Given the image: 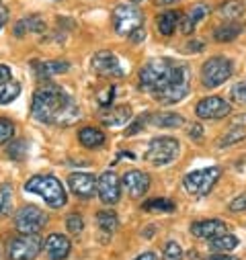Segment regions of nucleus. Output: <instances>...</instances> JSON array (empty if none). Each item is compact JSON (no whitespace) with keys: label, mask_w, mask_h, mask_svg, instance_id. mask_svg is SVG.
<instances>
[{"label":"nucleus","mask_w":246,"mask_h":260,"mask_svg":"<svg viewBox=\"0 0 246 260\" xmlns=\"http://www.w3.org/2000/svg\"><path fill=\"white\" fill-rule=\"evenodd\" d=\"M33 119L47 125H72L80 119V109L72 96L55 84H45L35 90L31 103Z\"/></svg>","instance_id":"f257e3e1"},{"label":"nucleus","mask_w":246,"mask_h":260,"mask_svg":"<svg viewBox=\"0 0 246 260\" xmlns=\"http://www.w3.org/2000/svg\"><path fill=\"white\" fill-rule=\"evenodd\" d=\"M191 88V70L187 63L174 61V66L166 78V82L152 94L162 105H176L189 94Z\"/></svg>","instance_id":"f03ea898"},{"label":"nucleus","mask_w":246,"mask_h":260,"mask_svg":"<svg viewBox=\"0 0 246 260\" xmlns=\"http://www.w3.org/2000/svg\"><path fill=\"white\" fill-rule=\"evenodd\" d=\"M25 190L27 192H33V194H39V197L51 207V209H59L66 205V190H64V184H62L55 176H49V174H39V176H33L25 182Z\"/></svg>","instance_id":"7ed1b4c3"},{"label":"nucleus","mask_w":246,"mask_h":260,"mask_svg":"<svg viewBox=\"0 0 246 260\" xmlns=\"http://www.w3.org/2000/svg\"><path fill=\"white\" fill-rule=\"evenodd\" d=\"M172 66H174V61L168 59V57L150 59L146 66L140 70V82H138V86H140L144 92L154 94V92L166 82V78H168Z\"/></svg>","instance_id":"20e7f679"},{"label":"nucleus","mask_w":246,"mask_h":260,"mask_svg":"<svg viewBox=\"0 0 246 260\" xmlns=\"http://www.w3.org/2000/svg\"><path fill=\"white\" fill-rule=\"evenodd\" d=\"M220 176H222V170L218 166L201 168V170L189 172L187 176H184L182 186L189 194H193V197H205V194H209V190L218 184Z\"/></svg>","instance_id":"39448f33"},{"label":"nucleus","mask_w":246,"mask_h":260,"mask_svg":"<svg viewBox=\"0 0 246 260\" xmlns=\"http://www.w3.org/2000/svg\"><path fill=\"white\" fill-rule=\"evenodd\" d=\"M178 150H180V144L176 138H170V136L154 138L146 150V162H150L152 166H166L176 160Z\"/></svg>","instance_id":"423d86ee"},{"label":"nucleus","mask_w":246,"mask_h":260,"mask_svg":"<svg viewBox=\"0 0 246 260\" xmlns=\"http://www.w3.org/2000/svg\"><path fill=\"white\" fill-rule=\"evenodd\" d=\"M113 27L117 35L132 37V33L144 27V13L136 5H119L113 11Z\"/></svg>","instance_id":"0eeeda50"},{"label":"nucleus","mask_w":246,"mask_h":260,"mask_svg":"<svg viewBox=\"0 0 246 260\" xmlns=\"http://www.w3.org/2000/svg\"><path fill=\"white\" fill-rule=\"evenodd\" d=\"M232 61L224 55H213L209 57L203 68H201V82L205 88H218L232 76Z\"/></svg>","instance_id":"6e6552de"},{"label":"nucleus","mask_w":246,"mask_h":260,"mask_svg":"<svg viewBox=\"0 0 246 260\" xmlns=\"http://www.w3.org/2000/svg\"><path fill=\"white\" fill-rule=\"evenodd\" d=\"M41 246H43V240L37 234L13 238L7 246V258L9 260H35L41 252Z\"/></svg>","instance_id":"1a4fd4ad"},{"label":"nucleus","mask_w":246,"mask_h":260,"mask_svg":"<svg viewBox=\"0 0 246 260\" xmlns=\"http://www.w3.org/2000/svg\"><path fill=\"white\" fill-rule=\"evenodd\" d=\"M47 223V215L35 207V205H25L17 211L15 215V228L21 236H33L39 234V230Z\"/></svg>","instance_id":"9d476101"},{"label":"nucleus","mask_w":246,"mask_h":260,"mask_svg":"<svg viewBox=\"0 0 246 260\" xmlns=\"http://www.w3.org/2000/svg\"><path fill=\"white\" fill-rule=\"evenodd\" d=\"M90 68L101 74V76H107V78H123L126 76V72H123L121 63H119V57L109 51V49H101L93 55L90 59Z\"/></svg>","instance_id":"9b49d317"},{"label":"nucleus","mask_w":246,"mask_h":260,"mask_svg":"<svg viewBox=\"0 0 246 260\" xmlns=\"http://www.w3.org/2000/svg\"><path fill=\"white\" fill-rule=\"evenodd\" d=\"M97 192L105 205H115L121 199V180L115 172H103L97 178Z\"/></svg>","instance_id":"f8f14e48"},{"label":"nucleus","mask_w":246,"mask_h":260,"mask_svg":"<svg viewBox=\"0 0 246 260\" xmlns=\"http://www.w3.org/2000/svg\"><path fill=\"white\" fill-rule=\"evenodd\" d=\"M195 113L201 119H222V117H228L232 113V107L222 96H205L197 103Z\"/></svg>","instance_id":"ddd939ff"},{"label":"nucleus","mask_w":246,"mask_h":260,"mask_svg":"<svg viewBox=\"0 0 246 260\" xmlns=\"http://www.w3.org/2000/svg\"><path fill=\"white\" fill-rule=\"evenodd\" d=\"M68 186L70 190L80 199H90L97 192V178L88 172H74L68 176Z\"/></svg>","instance_id":"4468645a"},{"label":"nucleus","mask_w":246,"mask_h":260,"mask_svg":"<svg viewBox=\"0 0 246 260\" xmlns=\"http://www.w3.org/2000/svg\"><path fill=\"white\" fill-rule=\"evenodd\" d=\"M123 188H126V192L130 194V197L138 199V197H142V194L148 192L150 176L142 170H128L126 174H123Z\"/></svg>","instance_id":"2eb2a0df"},{"label":"nucleus","mask_w":246,"mask_h":260,"mask_svg":"<svg viewBox=\"0 0 246 260\" xmlns=\"http://www.w3.org/2000/svg\"><path fill=\"white\" fill-rule=\"evenodd\" d=\"M43 248L49 260H64L72 250V242L64 234H51L43 240Z\"/></svg>","instance_id":"dca6fc26"},{"label":"nucleus","mask_w":246,"mask_h":260,"mask_svg":"<svg viewBox=\"0 0 246 260\" xmlns=\"http://www.w3.org/2000/svg\"><path fill=\"white\" fill-rule=\"evenodd\" d=\"M226 223L222 219H201V221H193L191 223V234L195 238H218L226 234Z\"/></svg>","instance_id":"f3484780"},{"label":"nucleus","mask_w":246,"mask_h":260,"mask_svg":"<svg viewBox=\"0 0 246 260\" xmlns=\"http://www.w3.org/2000/svg\"><path fill=\"white\" fill-rule=\"evenodd\" d=\"M33 70L41 80H47L57 74H66L70 70V63L66 59H49V61H35Z\"/></svg>","instance_id":"a211bd4d"},{"label":"nucleus","mask_w":246,"mask_h":260,"mask_svg":"<svg viewBox=\"0 0 246 260\" xmlns=\"http://www.w3.org/2000/svg\"><path fill=\"white\" fill-rule=\"evenodd\" d=\"M209 13H211V9H209L207 5H195L187 15L182 17V21H180V31H182L184 35H191L193 29H195V25H197L199 21H203Z\"/></svg>","instance_id":"6ab92c4d"},{"label":"nucleus","mask_w":246,"mask_h":260,"mask_svg":"<svg viewBox=\"0 0 246 260\" xmlns=\"http://www.w3.org/2000/svg\"><path fill=\"white\" fill-rule=\"evenodd\" d=\"M220 17L228 23H236L238 19H242L246 15V5L242 3V0H226V3L220 5L218 9Z\"/></svg>","instance_id":"aec40b11"},{"label":"nucleus","mask_w":246,"mask_h":260,"mask_svg":"<svg viewBox=\"0 0 246 260\" xmlns=\"http://www.w3.org/2000/svg\"><path fill=\"white\" fill-rule=\"evenodd\" d=\"M43 31H45V21L37 15H29V17L21 19L15 25V35L17 37H23L27 33H43Z\"/></svg>","instance_id":"412c9836"},{"label":"nucleus","mask_w":246,"mask_h":260,"mask_svg":"<svg viewBox=\"0 0 246 260\" xmlns=\"http://www.w3.org/2000/svg\"><path fill=\"white\" fill-rule=\"evenodd\" d=\"M132 119V109L126 105V107H115L111 111H107L103 115V125L107 127H121V125H126L128 121Z\"/></svg>","instance_id":"4be33fe9"},{"label":"nucleus","mask_w":246,"mask_h":260,"mask_svg":"<svg viewBox=\"0 0 246 260\" xmlns=\"http://www.w3.org/2000/svg\"><path fill=\"white\" fill-rule=\"evenodd\" d=\"M78 140L84 148H90V150H97L105 144V134L97 127H82L78 132Z\"/></svg>","instance_id":"5701e85b"},{"label":"nucleus","mask_w":246,"mask_h":260,"mask_svg":"<svg viewBox=\"0 0 246 260\" xmlns=\"http://www.w3.org/2000/svg\"><path fill=\"white\" fill-rule=\"evenodd\" d=\"M178 21H180V13H176V11H166V13H162V15L158 17V31H160L164 37H168V35H172V31L176 29Z\"/></svg>","instance_id":"b1692460"},{"label":"nucleus","mask_w":246,"mask_h":260,"mask_svg":"<svg viewBox=\"0 0 246 260\" xmlns=\"http://www.w3.org/2000/svg\"><path fill=\"white\" fill-rule=\"evenodd\" d=\"M21 94V84L17 80H5L0 82V105H9Z\"/></svg>","instance_id":"393cba45"},{"label":"nucleus","mask_w":246,"mask_h":260,"mask_svg":"<svg viewBox=\"0 0 246 260\" xmlns=\"http://www.w3.org/2000/svg\"><path fill=\"white\" fill-rule=\"evenodd\" d=\"M240 33H242V27H240L238 23H226V25H222V27H216L213 37H216V41L226 43V41L236 39Z\"/></svg>","instance_id":"a878e982"},{"label":"nucleus","mask_w":246,"mask_h":260,"mask_svg":"<svg viewBox=\"0 0 246 260\" xmlns=\"http://www.w3.org/2000/svg\"><path fill=\"white\" fill-rule=\"evenodd\" d=\"M97 225H99L103 232L113 234V232L119 228V217H117L115 211H109V209L99 211V213H97Z\"/></svg>","instance_id":"bb28decb"},{"label":"nucleus","mask_w":246,"mask_h":260,"mask_svg":"<svg viewBox=\"0 0 246 260\" xmlns=\"http://www.w3.org/2000/svg\"><path fill=\"white\" fill-rule=\"evenodd\" d=\"M150 123H154L156 127H178L182 125V117L176 113H158V115H150L148 117Z\"/></svg>","instance_id":"cd10ccee"},{"label":"nucleus","mask_w":246,"mask_h":260,"mask_svg":"<svg viewBox=\"0 0 246 260\" xmlns=\"http://www.w3.org/2000/svg\"><path fill=\"white\" fill-rule=\"evenodd\" d=\"M142 209L148 213H172L176 209V205L170 199H150L142 205Z\"/></svg>","instance_id":"c85d7f7f"},{"label":"nucleus","mask_w":246,"mask_h":260,"mask_svg":"<svg viewBox=\"0 0 246 260\" xmlns=\"http://www.w3.org/2000/svg\"><path fill=\"white\" fill-rule=\"evenodd\" d=\"M238 238L236 236H230V234H224V236H218V238H211V248L216 250V252H220V254H226V252H230V250H234V248H238Z\"/></svg>","instance_id":"c756f323"},{"label":"nucleus","mask_w":246,"mask_h":260,"mask_svg":"<svg viewBox=\"0 0 246 260\" xmlns=\"http://www.w3.org/2000/svg\"><path fill=\"white\" fill-rule=\"evenodd\" d=\"M11 205H13V186L5 182L0 184V219L11 213Z\"/></svg>","instance_id":"7c9ffc66"},{"label":"nucleus","mask_w":246,"mask_h":260,"mask_svg":"<svg viewBox=\"0 0 246 260\" xmlns=\"http://www.w3.org/2000/svg\"><path fill=\"white\" fill-rule=\"evenodd\" d=\"M15 136V123L0 117V144H9Z\"/></svg>","instance_id":"2f4dec72"},{"label":"nucleus","mask_w":246,"mask_h":260,"mask_svg":"<svg viewBox=\"0 0 246 260\" xmlns=\"http://www.w3.org/2000/svg\"><path fill=\"white\" fill-rule=\"evenodd\" d=\"M182 258V250L176 242H168L162 250V260H180Z\"/></svg>","instance_id":"473e14b6"},{"label":"nucleus","mask_w":246,"mask_h":260,"mask_svg":"<svg viewBox=\"0 0 246 260\" xmlns=\"http://www.w3.org/2000/svg\"><path fill=\"white\" fill-rule=\"evenodd\" d=\"M9 156L13 158V160H21L25 154H27V142L25 140H17V142H13L11 146H9Z\"/></svg>","instance_id":"72a5a7b5"},{"label":"nucleus","mask_w":246,"mask_h":260,"mask_svg":"<svg viewBox=\"0 0 246 260\" xmlns=\"http://www.w3.org/2000/svg\"><path fill=\"white\" fill-rule=\"evenodd\" d=\"M66 228H68V232L70 234H80L82 232V228H84V221H82V217L78 215V213H72V215H68L66 217Z\"/></svg>","instance_id":"f704fd0d"},{"label":"nucleus","mask_w":246,"mask_h":260,"mask_svg":"<svg viewBox=\"0 0 246 260\" xmlns=\"http://www.w3.org/2000/svg\"><path fill=\"white\" fill-rule=\"evenodd\" d=\"M230 96H232L234 103H238V105H246V82H238V84H234L232 90H230Z\"/></svg>","instance_id":"c9c22d12"},{"label":"nucleus","mask_w":246,"mask_h":260,"mask_svg":"<svg viewBox=\"0 0 246 260\" xmlns=\"http://www.w3.org/2000/svg\"><path fill=\"white\" fill-rule=\"evenodd\" d=\"M244 136H246V132H244L242 127H238V129H230V134H228L224 140H220V148H228L230 144H234V142H240Z\"/></svg>","instance_id":"e433bc0d"},{"label":"nucleus","mask_w":246,"mask_h":260,"mask_svg":"<svg viewBox=\"0 0 246 260\" xmlns=\"http://www.w3.org/2000/svg\"><path fill=\"white\" fill-rule=\"evenodd\" d=\"M230 211H232V213L246 211V194H238V197L230 203Z\"/></svg>","instance_id":"4c0bfd02"},{"label":"nucleus","mask_w":246,"mask_h":260,"mask_svg":"<svg viewBox=\"0 0 246 260\" xmlns=\"http://www.w3.org/2000/svg\"><path fill=\"white\" fill-rule=\"evenodd\" d=\"M148 117H150V113H146V115H144L140 121H136V123H134V125L128 129V132H126V136H136V134H140L142 129H144V125L148 123Z\"/></svg>","instance_id":"58836bf2"},{"label":"nucleus","mask_w":246,"mask_h":260,"mask_svg":"<svg viewBox=\"0 0 246 260\" xmlns=\"http://www.w3.org/2000/svg\"><path fill=\"white\" fill-rule=\"evenodd\" d=\"M187 136L193 138V140H201L203 138V127L199 123H191L189 129H187Z\"/></svg>","instance_id":"ea45409f"},{"label":"nucleus","mask_w":246,"mask_h":260,"mask_svg":"<svg viewBox=\"0 0 246 260\" xmlns=\"http://www.w3.org/2000/svg\"><path fill=\"white\" fill-rule=\"evenodd\" d=\"M113 94H115V86H109V90H107V92H103V94L99 96V105H101V107H105V105H111V101H113Z\"/></svg>","instance_id":"a19ab883"},{"label":"nucleus","mask_w":246,"mask_h":260,"mask_svg":"<svg viewBox=\"0 0 246 260\" xmlns=\"http://www.w3.org/2000/svg\"><path fill=\"white\" fill-rule=\"evenodd\" d=\"M203 47L205 45L201 41H189V43H184V51H187V53H199Z\"/></svg>","instance_id":"79ce46f5"},{"label":"nucleus","mask_w":246,"mask_h":260,"mask_svg":"<svg viewBox=\"0 0 246 260\" xmlns=\"http://www.w3.org/2000/svg\"><path fill=\"white\" fill-rule=\"evenodd\" d=\"M7 21H9V9L0 5V29L7 25Z\"/></svg>","instance_id":"37998d69"},{"label":"nucleus","mask_w":246,"mask_h":260,"mask_svg":"<svg viewBox=\"0 0 246 260\" xmlns=\"http://www.w3.org/2000/svg\"><path fill=\"white\" fill-rule=\"evenodd\" d=\"M11 78V68L5 66V63H0V82H5Z\"/></svg>","instance_id":"c03bdc74"},{"label":"nucleus","mask_w":246,"mask_h":260,"mask_svg":"<svg viewBox=\"0 0 246 260\" xmlns=\"http://www.w3.org/2000/svg\"><path fill=\"white\" fill-rule=\"evenodd\" d=\"M207 260H240V258H236V256H230V254H213V256H209Z\"/></svg>","instance_id":"a18cd8bd"},{"label":"nucleus","mask_w":246,"mask_h":260,"mask_svg":"<svg viewBox=\"0 0 246 260\" xmlns=\"http://www.w3.org/2000/svg\"><path fill=\"white\" fill-rule=\"evenodd\" d=\"M144 37H146L144 27H142V29H138L136 33H132V41H136V43H138V41H144Z\"/></svg>","instance_id":"49530a36"},{"label":"nucleus","mask_w":246,"mask_h":260,"mask_svg":"<svg viewBox=\"0 0 246 260\" xmlns=\"http://www.w3.org/2000/svg\"><path fill=\"white\" fill-rule=\"evenodd\" d=\"M134 260H156V254H154V252H144V254L136 256Z\"/></svg>","instance_id":"de8ad7c7"},{"label":"nucleus","mask_w":246,"mask_h":260,"mask_svg":"<svg viewBox=\"0 0 246 260\" xmlns=\"http://www.w3.org/2000/svg\"><path fill=\"white\" fill-rule=\"evenodd\" d=\"M172 3H178V0H156L158 7H166V5H172Z\"/></svg>","instance_id":"09e8293b"},{"label":"nucleus","mask_w":246,"mask_h":260,"mask_svg":"<svg viewBox=\"0 0 246 260\" xmlns=\"http://www.w3.org/2000/svg\"><path fill=\"white\" fill-rule=\"evenodd\" d=\"M134 3H142V0H134Z\"/></svg>","instance_id":"8fccbe9b"}]
</instances>
